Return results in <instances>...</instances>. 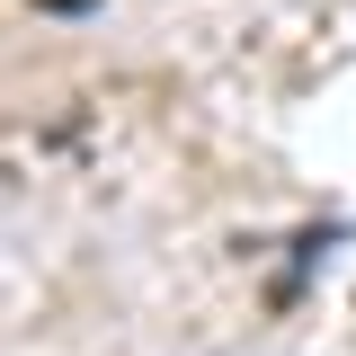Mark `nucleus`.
<instances>
[{"label": "nucleus", "instance_id": "obj_1", "mask_svg": "<svg viewBox=\"0 0 356 356\" xmlns=\"http://www.w3.org/2000/svg\"><path fill=\"white\" fill-rule=\"evenodd\" d=\"M36 9H89V0H36Z\"/></svg>", "mask_w": 356, "mask_h": 356}]
</instances>
